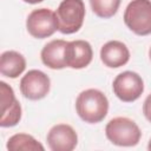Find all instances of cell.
<instances>
[{
    "mask_svg": "<svg viewBox=\"0 0 151 151\" xmlns=\"http://www.w3.org/2000/svg\"><path fill=\"white\" fill-rule=\"evenodd\" d=\"M76 111L85 123H100L109 112L107 97L100 90L87 88L78 94L76 99Z\"/></svg>",
    "mask_w": 151,
    "mask_h": 151,
    "instance_id": "cell-1",
    "label": "cell"
},
{
    "mask_svg": "<svg viewBox=\"0 0 151 151\" xmlns=\"http://www.w3.org/2000/svg\"><path fill=\"white\" fill-rule=\"evenodd\" d=\"M106 138L117 146H136L142 137L139 126L127 117L112 118L105 126Z\"/></svg>",
    "mask_w": 151,
    "mask_h": 151,
    "instance_id": "cell-2",
    "label": "cell"
},
{
    "mask_svg": "<svg viewBox=\"0 0 151 151\" xmlns=\"http://www.w3.org/2000/svg\"><path fill=\"white\" fill-rule=\"evenodd\" d=\"M59 32L63 34H73L78 32L85 19V5L83 0H63L57 11Z\"/></svg>",
    "mask_w": 151,
    "mask_h": 151,
    "instance_id": "cell-3",
    "label": "cell"
},
{
    "mask_svg": "<svg viewBox=\"0 0 151 151\" xmlns=\"http://www.w3.org/2000/svg\"><path fill=\"white\" fill-rule=\"evenodd\" d=\"M124 22L137 35L151 34V0H132L125 8Z\"/></svg>",
    "mask_w": 151,
    "mask_h": 151,
    "instance_id": "cell-4",
    "label": "cell"
},
{
    "mask_svg": "<svg viewBox=\"0 0 151 151\" xmlns=\"http://www.w3.org/2000/svg\"><path fill=\"white\" fill-rule=\"evenodd\" d=\"M26 28L35 39H45L53 35L59 29L55 12L50 8L33 9L26 19Z\"/></svg>",
    "mask_w": 151,
    "mask_h": 151,
    "instance_id": "cell-5",
    "label": "cell"
},
{
    "mask_svg": "<svg viewBox=\"0 0 151 151\" xmlns=\"http://www.w3.org/2000/svg\"><path fill=\"white\" fill-rule=\"evenodd\" d=\"M112 90L119 100L124 103H132L144 92V81L138 73L124 71L113 79Z\"/></svg>",
    "mask_w": 151,
    "mask_h": 151,
    "instance_id": "cell-6",
    "label": "cell"
},
{
    "mask_svg": "<svg viewBox=\"0 0 151 151\" xmlns=\"http://www.w3.org/2000/svg\"><path fill=\"white\" fill-rule=\"evenodd\" d=\"M51 88L50 77L40 70H29L20 80V92L29 100L45 98Z\"/></svg>",
    "mask_w": 151,
    "mask_h": 151,
    "instance_id": "cell-7",
    "label": "cell"
},
{
    "mask_svg": "<svg viewBox=\"0 0 151 151\" xmlns=\"http://www.w3.org/2000/svg\"><path fill=\"white\" fill-rule=\"evenodd\" d=\"M0 93H1V127L15 126L21 119V105L15 98L13 88L5 81H0Z\"/></svg>",
    "mask_w": 151,
    "mask_h": 151,
    "instance_id": "cell-8",
    "label": "cell"
},
{
    "mask_svg": "<svg viewBox=\"0 0 151 151\" xmlns=\"http://www.w3.org/2000/svg\"><path fill=\"white\" fill-rule=\"evenodd\" d=\"M46 142L52 151H72L78 144V134L68 124H57L50 129Z\"/></svg>",
    "mask_w": 151,
    "mask_h": 151,
    "instance_id": "cell-9",
    "label": "cell"
},
{
    "mask_svg": "<svg viewBox=\"0 0 151 151\" xmlns=\"http://www.w3.org/2000/svg\"><path fill=\"white\" fill-rule=\"evenodd\" d=\"M93 58L92 46L86 40L68 41L65 48L66 67L80 70L88 66Z\"/></svg>",
    "mask_w": 151,
    "mask_h": 151,
    "instance_id": "cell-10",
    "label": "cell"
},
{
    "mask_svg": "<svg viewBox=\"0 0 151 151\" xmlns=\"http://www.w3.org/2000/svg\"><path fill=\"white\" fill-rule=\"evenodd\" d=\"M100 60L110 68H118L129 63L130 51L124 42L111 40L100 48Z\"/></svg>",
    "mask_w": 151,
    "mask_h": 151,
    "instance_id": "cell-11",
    "label": "cell"
},
{
    "mask_svg": "<svg viewBox=\"0 0 151 151\" xmlns=\"http://www.w3.org/2000/svg\"><path fill=\"white\" fill-rule=\"evenodd\" d=\"M68 41L63 39H54L47 42L40 53L41 61L45 66L52 70H63L66 67L65 63V48Z\"/></svg>",
    "mask_w": 151,
    "mask_h": 151,
    "instance_id": "cell-12",
    "label": "cell"
},
{
    "mask_svg": "<svg viewBox=\"0 0 151 151\" xmlns=\"http://www.w3.org/2000/svg\"><path fill=\"white\" fill-rule=\"evenodd\" d=\"M26 68L25 57L17 51H5L0 57V72L7 78L15 79Z\"/></svg>",
    "mask_w": 151,
    "mask_h": 151,
    "instance_id": "cell-13",
    "label": "cell"
},
{
    "mask_svg": "<svg viewBox=\"0 0 151 151\" xmlns=\"http://www.w3.org/2000/svg\"><path fill=\"white\" fill-rule=\"evenodd\" d=\"M9 151H44L45 147L33 136L27 133H15L7 140L6 145Z\"/></svg>",
    "mask_w": 151,
    "mask_h": 151,
    "instance_id": "cell-14",
    "label": "cell"
},
{
    "mask_svg": "<svg viewBox=\"0 0 151 151\" xmlns=\"http://www.w3.org/2000/svg\"><path fill=\"white\" fill-rule=\"evenodd\" d=\"M120 2L122 0H90L92 12L101 19L112 18L117 13Z\"/></svg>",
    "mask_w": 151,
    "mask_h": 151,
    "instance_id": "cell-15",
    "label": "cell"
},
{
    "mask_svg": "<svg viewBox=\"0 0 151 151\" xmlns=\"http://www.w3.org/2000/svg\"><path fill=\"white\" fill-rule=\"evenodd\" d=\"M143 113H144L145 118L151 123V93L144 100V104H143Z\"/></svg>",
    "mask_w": 151,
    "mask_h": 151,
    "instance_id": "cell-16",
    "label": "cell"
},
{
    "mask_svg": "<svg viewBox=\"0 0 151 151\" xmlns=\"http://www.w3.org/2000/svg\"><path fill=\"white\" fill-rule=\"evenodd\" d=\"M22 1H25V2H27V4L34 5V4H39V2H41V1H44V0H22Z\"/></svg>",
    "mask_w": 151,
    "mask_h": 151,
    "instance_id": "cell-17",
    "label": "cell"
},
{
    "mask_svg": "<svg viewBox=\"0 0 151 151\" xmlns=\"http://www.w3.org/2000/svg\"><path fill=\"white\" fill-rule=\"evenodd\" d=\"M147 150H150V151H151V138H150V140H149V144H147Z\"/></svg>",
    "mask_w": 151,
    "mask_h": 151,
    "instance_id": "cell-18",
    "label": "cell"
},
{
    "mask_svg": "<svg viewBox=\"0 0 151 151\" xmlns=\"http://www.w3.org/2000/svg\"><path fill=\"white\" fill-rule=\"evenodd\" d=\"M149 57H150V60H151V47H150V50H149Z\"/></svg>",
    "mask_w": 151,
    "mask_h": 151,
    "instance_id": "cell-19",
    "label": "cell"
}]
</instances>
